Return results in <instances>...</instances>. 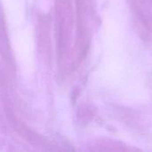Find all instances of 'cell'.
<instances>
[]
</instances>
